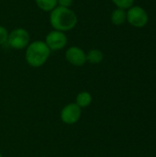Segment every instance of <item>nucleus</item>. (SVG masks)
<instances>
[{"mask_svg":"<svg viewBox=\"0 0 156 157\" xmlns=\"http://www.w3.org/2000/svg\"><path fill=\"white\" fill-rule=\"evenodd\" d=\"M77 16L71 8L57 6L50 13L51 26L62 32L70 31L77 24Z\"/></svg>","mask_w":156,"mask_h":157,"instance_id":"f257e3e1","label":"nucleus"},{"mask_svg":"<svg viewBox=\"0 0 156 157\" xmlns=\"http://www.w3.org/2000/svg\"><path fill=\"white\" fill-rule=\"evenodd\" d=\"M51 54V50L43 40H35L30 42L25 52V59L27 63L33 67H41L48 61Z\"/></svg>","mask_w":156,"mask_h":157,"instance_id":"f03ea898","label":"nucleus"},{"mask_svg":"<svg viewBox=\"0 0 156 157\" xmlns=\"http://www.w3.org/2000/svg\"><path fill=\"white\" fill-rule=\"evenodd\" d=\"M30 41V36L28 30L22 28H17L13 29L8 34L7 43L15 50H22L27 48Z\"/></svg>","mask_w":156,"mask_h":157,"instance_id":"7ed1b4c3","label":"nucleus"},{"mask_svg":"<svg viewBox=\"0 0 156 157\" xmlns=\"http://www.w3.org/2000/svg\"><path fill=\"white\" fill-rule=\"evenodd\" d=\"M127 21L135 28H143L147 25L149 17L144 8L140 6H132L126 12Z\"/></svg>","mask_w":156,"mask_h":157,"instance_id":"20e7f679","label":"nucleus"},{"mask_svg":"<svg viewBox=\"0 0 156 157\" xmlns=\"http://www.w3.org/2000/svg\"><path fill=\"white\" fill-rule=\"evenodd\" d=\"M82 116V109L79 108L74 102L65 105L60 113L61 121L67 125H74L77 123Z\"/></svg>","mask_w":156,"mask_h":157,"instance_id":"39448f33","label":"nucleus"},{"mask_svg":"<svg viewBox=\"0 0 156 157\" xmlns=\"http://www.w3.org/2000/svg\"><path fill=\"white\" fill-rule=\"evenodd\" d=\"M45 43L48 46V48L51 50V52L59 51L66 46L67 37L64 34V32L53 29L47 34L45 38Z\"/></svg>","mask_w":156,"mask_h":157,"instance_id":"423d86ee","label":"nucleus"},{"mask_svg":"<svg viewBox=\"0 0 156 157\" xmlns=\"http://www.w3.org/2000/svg\"><path fill=\"white\" fill-rule=\"evenodd\" d=\"M65 59L74 66H83L86 63V53L80 47L72 46L66 50Z\"/></svg>","mask_w":156,"mask_h":157,"instance_id":"0eeeda50","label":"nucleus"},{"mask_svg":"<svg viewBox=\"0 0 156 157\" xmlns=\"http://www.w3.org/2000/svg\"><path fill=\"white\" fill-rule=\"evenodd\" d=\"M92 100H93V98H92V95L89 92L81 91L76 95L74 103L79 108H81L83 109H86V108L89 107L91 105V103H92Z\"/></svg>","mask_w":156,"mask_h":157,"instance_id":"6e6552de","label":"nucleus"},{"mask_svg":"<svg viewBox=\"0 0 156 157\" xmlns=\"http://www.w3.org/2000/svg\"><path fill=\"white\" fill-rule=\"evenodd\" d=\"M110 19H111L112 24H114L116 26L122 25L127 20L126 11L124 9H121V8H118L117 7L115 10L112 11L111 16H110Z\"/></svg>","mask_w":156,"mask_h":157,"instance_id":"1a4fd4ad","label":"nucleus"},{"mask_svg":"<svg viewBox=\"0 0 156 157\" xmlns=\"http://www.w3.org/2000/svg\"><path fill=\"white\" fill-rule=\"evenodd\" d=\"M104 59L103 52L98 49H92L86 53V62L92 64H98Z\"/></svg>","mask_w":156,"mask_h":157,"instance_id":"9d476101","label":"nucleus"},{"mask_svg":"<svg viewBox=\"0 0 156 157\" xmlns=\"http://www.w3.org/2000/svg\"><path fill=\"white\" fill-rule=\"evenodd\" d=\"M37 6L45 12H51L58 6L57 0H35Z\"/></svg>","mask_w":156,"mask_h":157,"instance_id":"9b49d317","label":"nucleus"},{"mask_svg":"<svg viewBox=\"0 0 156 157\" xmlns=\"http://www.w3.org/2000/svg\"><path fill=\"white\" fill-rule=\"evenodd\" d=\"M111 1L118 8H121L124 10L129 9L134 4V0H111Z\"/></svg>","mask_w":156,"mask_h":157,"instance_id":"f8f14e48","label":"nucleus"},{"mask_svg":"<svg viewBox=\"0 0 156 157\" xmlns=\"http://www.w3.org/2000/svg\"><path fill=\"white\" fill-rule=\"evenodd\" d=\"M8 31L7 29L3 27V26H0V46L1 45H4L5 43L7 42V39H8Z\"/></svg>","mask_w":156,"mask_h":157,"instance_id":"ddd939ff","label":"nucleus"},{"mask_svg":"<svg viewBox=\"0 0 156 157\" xmlns=\"http://www.w3.org/2000/svg\"><path fill=\"white\" fill-rule=\"evenodd\" d=\"M73 3H74V0H57L58 6H62V7L70 8V6L73 5Z\"/></svg>","mask_w":156,"mask_h":157,"instance_id":"4468645a","label":"nucleus"},{"mask_svg":"<svg viewBox=\"0 0 156 157\" xmlns=\"http://www.w3.org/2000/svg\"><path fill=\"white\" fill-rule=\"evenodd\" d=\"M0 157H3V155H2V154L0 153Z\"/></svg>","mask_w":156,"mask_h":157,"instance_id":"2eb2a0df","label":"nucleus"}]
</instances>
